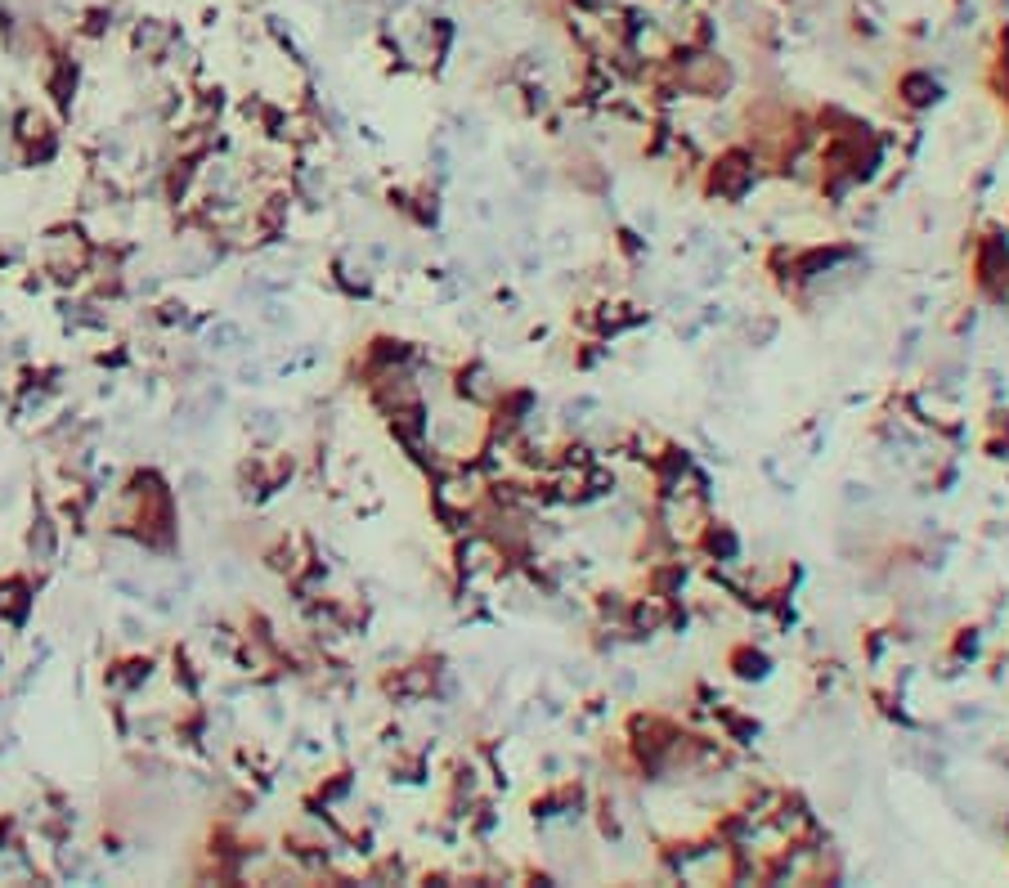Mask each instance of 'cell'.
I'll return each mask as SVG.
<instances>
[{"mask_svg":"<svg viewBox=\"0 0 1009 888\" xmlns=\"http://www.w3.org/2000/svg\"><path fill=\"white\" fill-rule=\"evenodd\" d=\"M902 99L911 104V108H924V104H933L937 99V86H933V77H924V73H906L902 77Z\"/></svg>","mask_w":1009,"mask_h":888,"instance_id":"2","label":"cell"},{"mask_svg":"<svg viewBox=\"0 0 1009 888\" xmlns=\"http://www.w3.org/2000/svg\"><path fill=\"white\" fill-rule=\"evenodd\" d=\"M750 184H754V153L731 149V153H722V158L713 162V171H709V193H718V197H740Z\"/></svg>","mask_w":1009,"mask_h":888,"instance_id":"1","label":"cell"}]
</instances>
